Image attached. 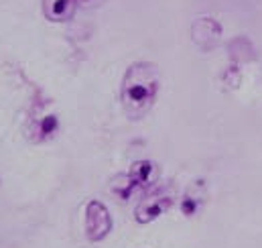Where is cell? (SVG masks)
Wrapping results in <instances>:
<instances>
[{
  "mask_svg": "<svg viewBox=\"0 0 262 248\" xmlns=\"http://www.w3.org/2000/svg\"><path fill=\"white\" fill-rule=\"evenodd\" d=\"M161 86V73L157 63L136 61L126 69L120 88V100L126 116L132 120H140L150 112L157 102Z\"/></svg>",
  "mask_w": 262,
  "mask_h": 248,
  "instance_id": "cell-1",
  "label": "cell"
},
{
  "mask_svg": "<svg viewBox=\"0 0 262 248\" xmlns=\"http://www.w3.org/2000/svg\"><path fill=\"white\" fill-rule=\"evenodd\" d=\"M128 175L134 179V183L138 187H148L157 181L159 171H157V165L150 163V161H136V163L132 165Z\"/></svg>",
  "mask_w": 262,
  "mask_h": 248,
  "instance_id": "cell-6",
  "label": "cell"
},
{
  "mask_svg": "<svg viewBox=\"0 0 262 248\" xmlns=\"http://www.w3.org/2000/svg\"><path fill=\"white\" fill-rule=\"evenodd\" d=\"M57 126H59V120H57V116H53V114H49V116H43L37 126H35V140H45V138H49V136H53L55 132H57Z\"/></svg>",
  "mask_w": 262,
  "mask_h": 248,
  "instance_id": "cell-9",
  "label": "cell"
},
{
  "mask_svg": "<svg viewBox=\"0 0 262 248\" xmlns=\"http://www.w3.org/2000/svg\"><path fill=\"white\" fill-rule=\"evenodd\" d=\"M203 201H205V191H203L201 181H197L195 185L185 193V197H183V201H181V212H183L185 216H195Z\"/></svg>",
  "mask_w": 262,
  "mask_h": 248,
  "instance_id": "cell-7",
  "label": "cell"
},
{
  "mask_svg": "<svg viewBox=\"0 0 262 248\" xmlns=\"http://www.w3.org/2000/svg\"><path fill=\"white\" fill-rule=\"evenodd\" d=\"M112 191L120 197V199H130V195H132V191L136 189V183H134V179H132L130 175H116L114 179H112Z\"/></svg>",
  "mask_w": 262,
  "mask_h": 248,
  "instance_id": "cell-8",
  "label": "cell"
},
{
  "mask_svg": "<svg viewBox=\"0 0 262 248\" xmlns=\"http://www.w3.org/2000/svg\"><path fill=\"white\" fill-rule=\"evenodd\" d=\"M171 195L167 193H152L150 197H144L136 210H134V218L138 224H148L152 220H157L159 216H163L169 208H171Z\"/></svg>",
  "mask_w": 262,
  "mask_h": 248,
  "instance_id": "cell-3",
  "label": "cell"
},
{
  "mask_svg": "<svg viewBox=\"0 0 262 248\" xmlns=\"http://www.w3.org/2000/svg\"><path fill=\"white\" fill-rule=\"evenodd\" d=\"M79 0H43V14L51 23H67L73 18Z\"/></svg>",
  "mask_w": 262,
  "mask_h": 248,
  "instance_id": "cell-5",
  "label": "cell"
},
{
  "mask_svg": "<svg viewBox=\"0 0 262 248\" xmlns=\"http://www.w3.org/2000/svg\"><path fill=\"white\" fill-rule=\"evenodd\" d=\"M83 228H85V236H88L90 242H102L110 234V230H112V216H110L108 208L102 201L92 199L85 205Z\"/></svg>",
  "mask_w": 262,
  "mask_h": 248,
  "instance_id": "cell-2",
  "label": "cell"
},
{
  "mask_svg": "<svg viewBox=\"0 0 262 248\" xmlns=\"http://www.w3.org/2000/svg\"><path fill=\"white\" fill-rule=\"evenodd\" d=\"M191 35H193V41L201 49L209 51L217 45V41L222 37V27L211 16H199L191 27Z\"/></svg>",
  "mask_w": 262,
  "mask_h": 248,
  "instance_id": "cell-4",
  "label": "cell"
}]
</instances>
